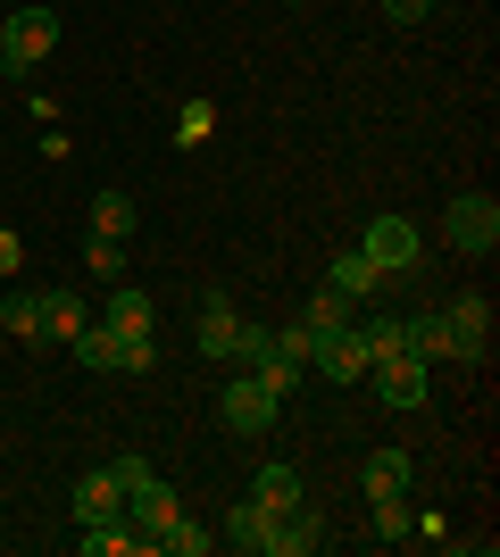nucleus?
<instances>
[{"instance_id": "obj_1", "label": "nucleus", "mask_w": 500, "mask_h": 557, "mask_svg": "<svg viewBox=\"0 0 500 557\" xmlns=\"http://www.w3.org/2000/svg\"><path fill=\"white\" fill-rule=\"evenodd\" d=\"M442 233H451V250L492 258L500 250V200H492V191H459L451 216H442Z\"/></svg>"}, {"instance_id": "obj_2", "label": "nucleus", "mask_w": 500, "mask_h": 557, "mask_svg": "<svg viewBox=\"0 0 500 557\" xmlns=\"http://www.w3.org/2000/svg\"><path fill=\"white\" fill-rule=\"evenodd\" d=\"M50 50H59V9H17V17H0V59H9V75L42 67Z\"/></svg>"}, {"instance_id": "obj_3", "label": "nucleus", "mask_w": 500, "mask_h": 557, "mask_svg": "<svg viewBox=\"0 0 500 557\" xmlns=\"http://www.w3.org/2000/svg\"><path fill=\"white\" fill-rule=\"evenodd\" d=\"M442 325H451L459 367H484V349H492V300H484V292H459V300L442 308Z\"/></svg>"}, {"instance_id": "obj_4", "label": "nucleus", "mask_w": 500, "mask_h": 557, "mask_svg": "<svg viewBox=\"0 0 500 557\" xmlns=\"http://www.w3.org/2000/svg\"><path fill=\"white\" fill-rule=\"evenodd\" d=\"M217 417H225V433L259 442L267 424H276V392H267L259 374H234V383H225V399H217Z\"/></svg>"}, {"instance_id": "obj_5", "label": "nucleus", "mask_w": 500, "mask_h": 557, "mask_svg": "<svg viewBox=\"0 0 500 557\" xmlns=\"http://www.w3.org/2000/svg\"><path fill=\"white\" fill-rule=\"evenodd\" d=\"M367 383H376L383 408H426V358H417V349H401V358H376V367H367Z\"/></svg>"}, {"instance_id": "obj_6", "label": "nucleus", "mask_w": 500, "mask_h": 557, "mask_svg": "<svg viewBox=\"0 0 500 557\" xmlns=\"http://www.w3.org/2000/svg\"><path fill=\"white\" fill-rule=\"evenodd\" d=\"M175 508H184V499H175V491H167L159 474H150V466L134 474V483H125V524H134L143 541H159V533H167V516H175Z\"/></svg>"}, {"instance_id": "obj_7", "label": "nucleus", "mask_w": 500, "mask_h": 557, "mask_svg": "<svg viewBox=\"0 0 500 557\" xmlns=\"http://www.w3.org/2000/svg\"><path fill=\"white\" fill-rule=\"evenodd\" d=\"M309 549H326V516H317L309 499H292V508L267 524V549L259 557H309Z\"/></svg>"}, {"instance_id": "obj_8", "label": "nucleus", "mask_w": 500, "mask_h": 557, "mask_svg": "<svg viewBox=\"0 0 500 557\" xmlns=\"http://www.w3.org/2000/svg\"><path fill=\"white\" fill-rule=\"evenodd\" d=\"M358 250L376 258L383 275H401V267H417V225H408V216H392V209H383L376 225L358 233Z\"/></svg>"}, {"instance_id": "obj_9", "label": "nucleus", "mask_w": 500, "mask_h": 557, "mask_svg": "<svg viewBox=\"0 0 500 557\" xmlns=\"http://www.w3.org/2000/svg\"><path fill=\"white\" fill-rule=\"evenodd\" d=\"M309 367L326 374V383H367V342H358L351 325H342V333H317Z\"/></svg>"}, {"instance_id": "obj_10", "label": "nucleus", "mask_w": 500, "mask_h": 557, "mask_svg": "<svg viewBox=\"0 0 500 557\" xmlns=\"http://www.w3.org/2000/svg\"><path fill=\"white\" fill-rule=\"evenodd\" d=\"M358 483H367V499H401V491L417 483V458H408V449H367Z\"/></svg>"}, {"instance_id": "obj_11", "label": "nucleus", "mask_w": 500, "mask_h": 557, "mask_svg": "<svg viewBox=\"0 0 500 557\" xmlns=\"http://www.w3.org/2000/svg\"><path fill=\"white\" fill-rule=\"evenodd\" d=\"M159 541H143L125 516H109V524H84V557H150Z\"/></svg>"}, {"instance_id": "obj_12", "label": "nucleus", "mask_w": 500, "mask_h": 557, "mask_svg": "<svg viewBox=\"0 0 500 557\" xmlns=\"http://www.w3.org/2000/svg\"><path fill=\"white\" fill-rule=\"evenodd\" d=\"M333 292H342V300H376V292H383V267H376V258H367V250H342V258H333Z\"/></svg>"}, {"instance_id": "obj_13", "label": "nucleus", "mask_w": 500, "mask_h": 557, "mask_svg": "<svg viewBox=\"0 0 500 557\" xmlns=\"http://www.w3.org/2000/svg\"><path fill=\"white\" fill-rule=\"evenodd\" d=\"M267 524H276V516H267L259 499H234V508L217 516V541H234V549H267Z\"/></svg>"}, {"instance_id": "obj_14", "label": "nucleus", "mask_w": 500, "mask_h": 557, "mask_svg": "<svg viewBox=\"0 0 500 557\" xmlns=\"http://www.w3.org/2000/svg\"><path fill=\"white\" fill-rule=\"evenodd\" d=\"M192 342H200V358H234V349H242V317H234L225 300H209V308H200V333H192Z\"/></svg>"}, {"instance_id": "obj_15", "label": "nucleus", "mask_w": 500, "mask_h": 557, "mask_svg": "<svg viewBox=\"0 0 500 557\" xmlns=\"http://www.w3.org/2000/svg\"><path fill=\"white\" fill-rule=\"evenodd\" d=\"M159 549H175V557H209L217 549V524H200V516H167V533H159Z\"/></svg>"}, {"instance_id": "obj_16", "label": "nucleus", "mask_w": 500, "mask_h": 557, "mask_svg": "<svg viewBox=\"0 0 500 557\" xmlns=\"http://www.w3.org/2000/svg\"><path fill=\"white\" fill-rule=\"evenodd\" d=\"M251 499H259L267 516H284L292 499H309V491H301V474H292V466H259V483H251Z\"/></svg>"}, {"instance_id": "obj_17", "label": "nucleus", "mask_w": 500, "mask_h": 557, "mask_svg": "<svg viewBox=\"0 0 500 557\" xmlns=\"http://www.w3.org/2000/svg\"><path fill=\"white\" fill-rule=\"evenodd\" d=\"M84 333V300L75 292H42V342H75Z\"/></svg>"}, {"instance_id": "obj_18", "label": "nucleus", "mask_w": 500, "mask_h": 557, "mask_svg": "<svg viewBox=\"0 0 500 557\" xmlns=\"http://www.w3.org/2000/svg\"><path fill=\"white\" fill-rule=\"evenodd\" d=\"M0 333H17V342H42V292H9V300H0Z\"/></svg>"}, {"instance_id": "obj_19", "label": "nucleus", "mask_w": 500, "mask_h": 557, "mask_svg": "<svg viewBox=\"0 0 500 557\" xmlns=\"http://www.w3.org/2000/svg\"><path fill=\"white\" fill-rule=\"evenodd\" d=\"M358 342H367V367H376V358H401L408 349V317H367Z\"/></svg>"}, {"instance_id": "obj_20", "label": "nucleus", "mask_w": 500, "mask_h": 557, "mask_svg": "<svg viewBox=\"0 0 500 557\" xmlns=\"http://www.w3.org/2000/svg\"><path fill=\"white\" fill-rule=\"evenodd\" d=\"M408 349H417L426 367H442V358H451V325H442V308H434V317H408Z\"/></svg>"}, {"instance_id": "obj_21", "label": "nucleus", "mask_w": 500, "mask_h": 557, "mask_svg": "<svg viewBox=\"0 0 500 557\" xmlns=\"http://www.w3.org/2000/svg\"><path fill=\"white\" fill-rule=\"evenodd\" d=\"M84 275H93V283H125V242L93 233V242H84Z\"/></svg>"}, {"instance_id": "obj_22", "label": "nucleus", "mask_w": 500, "mask_h": 557, "mask_svg": "<svg viewBox=\"0 0 500 557\" xmlns=\"http://www.w3.org/2000/svg\"><path fill=\"white\" fill-rule=\"evenodd\" d=\"M93 233L125 242V233H134V200H125V191H93Z\"/></svg>"}, {"instance_id": "obj_23", "label": "nucleus", "mask_w": 500, "mask_h": 557, "mask_svg": "<svg viewBox=\"0 0 500 557\" xmlns=\"http://www.w3.org/2000/svg\"><path fill=\"white\" fill-rule=\"evenodd\" d=\"M118 333V325H109ZM159 367V342H150V333H118V358H109V374H150Z\"/></svg>"}, {"instance_id": "obj_24", "label": "nucleus", "mask_w": 500, "mask_h": 557, "mask_svg": "<svg viewBox=\"0 0 500 557\" xmlns=\"http://www.w3.org/2000/svg\"><path fill=\"white\" fill-rule=\"evenodd\" d=\"M251 374H259V383H267V392H276V399H292V383H301V367H292V358H284V349H276V342H267L259 358H251Z\"/></svg>"}, {"instance_id": "obj_25", "label": "nucleus", "mask_w": 500, "mask_h": 557, "mask_svg": "<svg viewBox=\"0 0 500 557\" xmlns=\"http://www.w3.org/2000/svg\"><path fill=\"white\" fill-rule=\"evenodd\" d=\"M351 308H358V300H342V292L326 283V292H317V300L301 308V325H317V333H342V325H351Z\"/></svg>"}, {"instance_id": "obj_26", "label": "nucleus", "mask_w": 500, "mask_h": 557, "mask_svg": "<svg viewBox=\"0 0 500 557\" xmlns=\"http://www.w3.org/2000/svg\"><path fill=\"white\" fill-rule=\"evenodd\" d=\"M109 325H118V333H150V292H125V283H118V300H109Z\"/></svg>"}, {"instance_id": "obj_27", "label": "nucleus", "mask_w": 500, "mask_h": 557, "mask_svg": "<svg viewBox=\"0 0 500 557\" xmlns=\"http://www.w3.org/2000/svg\"><path fill=\"white\" fill-rule=\"evenodd\" d=\"M376 541H417V516H408V491H401V499H376Z\"/></svg>"}, {"instance_id": "obj_28", "label": "nucleus", "mask_w": 500, "mask_h": 557, "mask_svg": "<svg viewBox=\"0 0 500 557\" xmlns=\"http://www.w3.org/2000/svg\"><path fill=\"white\" fill-rule=\"evenodd\" d=\"M75 358H84V367H100V374H109V358H118V333H109V325H84V333H75Z\"/></svg>"}, {"instance_id": "obj_29", "label": "nucleus", "mask_w": 500, "mask_h": 557, "mask_svg": "<svg viewBox=\"0 0 500 557\" xmlns=\"http://www.w3.org/2000/svg\"><path fill=\"white\" fill-rule=\"evenodd\" d=\"M209 125H217L209 100H184V109H175V141H184V150H192V141H209Z\"/></svg>"}, {"instance_id": "obj_30", "label": "nucleus", "mask_w": 500, "mask_h": 557, "mask_svg": "<svg viewBox=\"0 0 500 557\" xmlns=\"http://www.w3.org/2000/svg\"><path fill=\"white\" fill-rule=\"evenodd\" d=\"M267 342H276V349H284V358H292V367H309V349H317V325H284V333H276V325H267Z\"/></svg>"}, {"instance_id": "obj_31", "label": "nucleus", "mask_w": 500, "mask_h": 557, "mask_svg": "<svg viewBox=\"0 0 500 557\" xmlns=\"http://www.w3.org/2000/svg\"><path fill=\"white\" fill-rule=\"evenodd\" d=\"M383 17H392V25H417V17H434V0H383Z\"/></svg>"}, {"instance_id": "obj_32", "label": "nucleus", "mask_w": 500, "mask_h": 557, "mask_svg": "<svg viewBox=\"0 0 500 557\" xmlns=\"http://www.w3.org/2000/svg\"><path fill=\"white\" fill-rule=\"evenodd\" d=\"M0 267H9V275L25 267V250H17V233H9V225H0Z\"/></svg>"}, {"instance_id": "obj_33", "label": "nucleus", "mask_w": 500, "mask_h": 557, "mask_svg": "<svg viewBox=\"0 0 500 557\" xmlns=\"http://www.w3.org/2000/svg\"><path fill=\"white\" fill-rule=\"evenodd\" d=\"M0 84H9V59H0Z\"/></svg>"}]
</instances>
